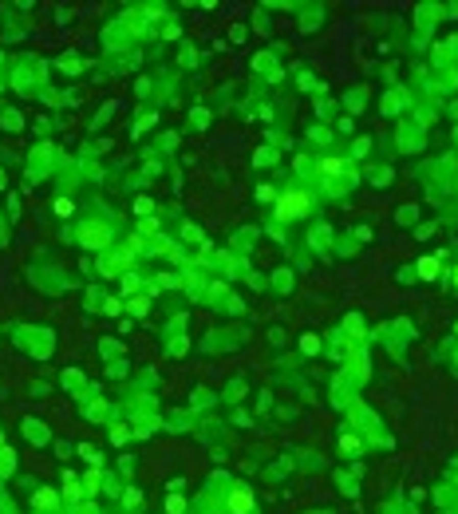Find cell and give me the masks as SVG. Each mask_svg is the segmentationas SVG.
<instances>
[{
  "label": "cell",
  "mask_w": 458,
  "mask_h": 514,
  "mask_svg": "<svg viewBox=\"0 0 458 514\" xmlns=\"http://www.w3.org/2000/svg\"><path fill=\"white\" fill-rule=\"evenodd\" d=\"M12 467H16V455L8 447H0V475H12Z\"/></svg>",
  "instance_id": "obj_4"
},
{
  "label": "cell",
  "mask_w": 458,
  "mask_h": 514,
  "mask_svg": "<svg viewBox=\"0 0 458 514\" xmlns=\"http://www.w3.org/2000/svg\"><path fill=\"white\" fill-rule=\"evenodd\" d=\"M0 186H4V174H0Z\"/></svg>",
  "instance_id": "obj_12"
},
{
  "label": "cell",
  "mask_w": 458,
  "mask_h": 514,
  "mask_svg": "<svg viewBox=\"0 0 458 514\" xmlns=\"http://www.w3.org/2000/svg\"><path fill=\"white\" fill-rule=\"evenodd\" d=\"M138 233H147V238H150V233H158V222H150V218H147V222L138 226Z\"/></svg>",
  "instance_id": "obj_10"
},
{
  "label": "cell",
  "mask_w": 458,
  "mask_h": 514,
  "mask_svg": "<svg viewBox=\"0 0 458 514\" xmlns=\"http://www.w3.org/2000/svg\"><path fill=\"white\" fill-rule=\"evenodd\" d=\"M56 214H63V218H67V214H71V202H67V198H59V202H56Z\"/></svg>",
  "instance_id": "obj_11"
},
{
  "label": "cell",
  "mask_w": 458,
  "mask_h": 514,
  "mask_svg": "<svg viewBox=\"0 0 458 514\" xmlns=\"http://www.w3.org/2000/svg\"><path fill=\"white\" fill-rule=\"evenodd\" d=\"M63 483H67V486H63V490H67V499H79V486H75V479H71V475H67Z\"/></svg>",
  "instance_id": "obj_9"
},
{
  "label": "cell",
  "mask_w": 458,
  "mask_h": 514,
  "mask_svg": "<svg viewBox=\"0 0 458 514\" xmlns=\"http://www.w3.org/2000/svg\"><path fill=\"white\" fill-rule=\"evenodd\" d=\"M304 210H308V198H304V194H284L281 202H277V218H281V222H288V218H300Z\"/></svg>",
  "instance_id": "obj_1"
},
{
  "label": "cell",
  "mask_w": 458,
  "mask_h": 514,
  "mask_svg": "<svg viewBox=\"0 0 458 514\" xmlns=\"http://www.w3.org/2000/svg\"><path fill=\"white\" fill-rule=\"evenodd\" d=\"M79 242H83V245H107V229L103 226H83Z\"/></svg>",
  "instance_id": "obj_2"
},
{
  "label": "cell",
  "mask_w": 458,
  "mask_h": 514,
  "mask_svg": "<svg viewBox=\"0 0 458 514\" xmlns=\"http://www.w3.org/2000/svg\"><path fill=\"white\" fill-rule=\"evenodd\" d=\"M320 170H324V174H340L344 162H340V158H324V162H320Z\"/></svg>",
  "instance_id": "obj_6"
},
{
  "label": "cell",
  "mask_w": 458,
  "mask_h": 514,
  "mask_svg": "<svg viewBox=\"0 0 458 514\" xmlns=\"http://www.w3.org/2000/svg\"><path fill=\"white\" fill-rule=\"evenodd\" d=\"M399 107H403V95H399V91H395L391 99H383V111H399Z\"/></svg>",
  "instance_id": "obj_8"
},
{
  "label": "cell",
  "mask_w": 458,
  "mask_h": 514,
  "mask_svg": "<svg viewBox=\"0 0 458 514\" xmlns=\"http://www.w3.org/2000/svg\"><path fill=\"white\" fill-rule=\"evenodd\" d=\"M419 277H423V281L435 277V257H423V261H419Z\"/></svg>",
  "instance_id": "obj_5"
},
{
  "label": "cell",
  "mask_w": 458,
  "mask_h": 514,
  "mask_svg": "<svg viewBox=\"0 0 458 514\" xmlns=\"http://www.w3.org/2000/svg\"><path fill=\"white\" fill-rule=\"evenodd\" d=\"M36 506H56V495H52V490H40V495H36Z\"/></svg>",
  "instance_id": "obj_7"
},
{
  "label": "cell",
  "mask_w": 458,
  "mask_h": 514,
  "mask_svg": "<svg viewBox=\"0 0 458 514\" xmlns=\"http://www.w3.org/2000/svg\"><path fill=\"white\" fill-rule=\"evenodd\" d=\"M249 506H253V495H249V490H233L229 510H233V514H249Z\"/></svg>",
  "instance_id": "obj_3"
}]
</instances>
